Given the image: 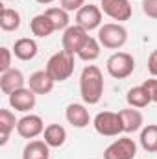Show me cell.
<instances>
[{
  "label": "cell",
  "mask_w": 157,
  "mask_h": 159,
  "mask_svg": "<svg viewBox=\"0 0 157 159\" xmlns=\"http://www.w3.org/2000/svg\"><path fill=\"white\" fill-rule=\"evenodd\" d=\"M79 94L87 106H94L104 94V74L96 65H87L79 76Z\"/></svg>",
  "instance_id": "6da1fadb"
},
{
  "label": "cell",
  "mask_w": 157,
  "mask_h": 159,
  "mask_svg": "<svg viewBox=\"0 0 157 159\" xmlns=\"http://www.w3.org/2000/svg\"><path fill=\"white\" fill-rule=\"evenodd\" d=\"M52 80L57 81H65L72 76L74 72V54L67 52V50H59L56 52L48 61H46V69H44Z\"/></svg>",
  "instance_id": "7a4b0ae2"
},
{
  "label": "cell",
  "mask_w": 157,
  "mask_h": 159,
  "mask_svg": "<svg viewBox=\"0 0 157 159\" xmlns=\"http://www.w3.org/2000/svg\"><path fill=\"white\" fill-rule=\"evenodd\" d=\"M98 41L104 48L118 50L128 43V30L120 22H107L102 24L98 30Z\"/></svg>",
  "instance_id": "3957f363"
},
{
  "label": "cell",
  "mask_w": 157,
  "mask_h": 159,
  "mask_svg": "<svg viewBox=\"0 0 157 159\" xmlns=\"http://www.w3.org/2000/svg\"><path fill=\"white\" fill-rule=\"evenodd\" d=\"M105 67H107L109 76H113V78H117V80H124L133 74V70H135V59L128 52H115L113 56H109Z\"/></svg>",
  "instance_id": "277c9868"
},
{
  "label": "cell",
  "mask_w": 157,
  "mask_h": 159,
  "mask_svg": "<svg viewBox=\"0 0 157 159\" xmlns=\"http://www.w3.org/2000/svg\"><path fill=\"white\" fill-rule=\"evenodd\" d=\"M92 126L104 137H117V135H120L124 131L120 113H113V111H102V113H98L94 117V120H92Z\"/></svg>",
  "instance_id": "5b68a950"
},
{
  "label": "cell",
  "mask_w": 157,
  "mask_h": 159,
  "mask_svg": "<svg viewBox=\"0 0 157 159\" xmlns=\"http://www.w3.org/2000/svg\"><path fill=\"white\" fill-rule=\"evenodd\" d=\"M135 156H137V144L129 137L117 139L104 152V159H135Z\"/></svg>",
  "instance_id": "8992f818"
},
{
  "label": "cell",
  "mask_w": 157,
  "mask_h": 159,
  "mask_svg": "<svg viewBox=\"0 0 157 159\" xmlns=\"http://www.w3.org/2000/svg\"><path fill=\"white\" fill-rule=\"evenodd\" d=\"M89 39V32L85 28H81L79 24H74V26H69L65 32H63V39H61V44H63V50L78 56V52L81 50V46L85 44V41Z\"/></svg>",
  "instance_id": "52a82bcc"
},
{
  "label": "cell",
  "mask_w": 157,
  "mask_h": 159,
  "mask_svg": "<svg viewBox=\"0 0 157 159\" xmlns=\"http://www.w3.org/2000/svg\"><path fill=\"white\" fill-rule=\"evenodd\" d=\"M102 7L94 6V4H85L79 11H76V24L81 28H85L87 32L92 30H100L102 26Z\"/></svg>",
  "instance_id": "ba28073f"
},
{
  "label": "cell",
  "mask_w": 157,
  "mask_h": 159,
  "mask_svg": "<svg viewBox=\"0 0 157 159\" xmlns=\"http://www.w3.org/2000/svg\"><path fill=\"white\" fill-rule=\"evenodd\" d=\"M100 7L107 17H111L113 20H118V22L129 20L133 15L129 0H102Z\"/></svg>",
  "instance_id": "9c48e42d"
},
{
  "label": "cell",
  "mask_w": 157,
  "mask_h": 159,
  "mask_svg": "<svg viewBox=\"0 0 157 159\" xmlns=\"http://www.w3.org/2000/svg\"><path fill=\"white\" fill-rule=\"evenodd\" d=\"M35 102H37V94L30 89V87H22V89H17L15 93L9 94V106L15 109V111H20V113H28L35 107Z\"/></svg>",
  "instance_id": "30bf717a"
},
{
  "label": "cell",
  "mask_w": 157,
  "mask_h": 159,
  "mask_svg": "<svg viewBox=\"0 0 157 159\" xmlns=\"http://www.w3.org/2000/svg\"><path fill=\"white\" fill-rule=\"evenodd\" d=\"M44 131V122L39 115H24L17 122V133L22 139H35Z\"/></svg>",
  "instance_id": "8fae6325"
},
{
  "label": "cell",
  "mask_w": 157,
  "mask_h": 159,
  "mask_svg": "<svg viewBox=\"0 0 157 159\" xmlns=\"http://www.w3.org/2000/svg\"><path fill=\"white\" fill-rule=\"evenodd\" d=\"M24 83H26L24 74H22L19 69H9V70H6V72L0 74V89H2V93L7 94V96H9L11 93H15L17 89H22Z\"/></svg>",
  "instance_id": "7c38bea8"
},
{
  "label": "cell",
  "mask_w": 157,
  "mask_h": 159,
  "mask_svg": "<svg viewBox=\"0 0 157 159\" xmlns=\"http://www.w3.org/2000/svg\"><path fill=\"white\" fill-rule=\"evenodd\" d=\"M39 52V46L35 39H30V37H20V39L15 41L13 44V56L20 61H30L37 56Z\"/></svg>",
  "instance_id": "4fadbf2b"
},
{
  "label": "cell",
  "mask_w": 157,
  "mask_h": 159,
  "mask_svg": "<svg viewBox=\"0 0 157 159\" xmlns=\"http://www.w3.org/2000/svg\"><path fill=\"white\" fill-rule=\"evenodd\" d=\"M54 83L56 81L52 80V76L46 70H37V72H34L30 76V80H28V87L35 94H48V93H52Z\"/></svg>",
  "instance_id": "5bb4252c"
},
{
  "label": "cell",
  "mask_w": 157,
  "mask_h": 159,
  "mask_svg": "<svg viewBox=\"0 0 157 159\" xmlns=\"http://www.w3.org/2000/svg\"><path fill=\"white\" fill-rule=\"evenodd\" d=\"M65 117L69 120V124H72L74 128H85L91 122L89 109L83 104H69L67 111H65Z\"/></svg>",
  "instance_id": "9a60e30c"
},
{
  "label": "cell",
  "mask_w": 157,
  "mask_h": 159,
  "mask_svg": "<svg viewBox=\"0 0 157 159\" xmlns=\"http://www.w3.org/2000/svg\"><path fill=\"white\" fill-rule=\"evenodd\" d=\"M120 119H122V128L126 133H133V131H139L142 129V124H144V119H142V113L135 107H129V109H120Z\"/></svg>",
  "instance_id": "2e32d148"
},
{
  "label": "cell",
  "mask_w": 157,
  "mask_h": 159,
  "mask_svg": "<svg viewBox=\"0 0 157 159\" xmlns=\"http://www.w3.org/2000/svg\"><path fill=\"white\" fill-rule=\"evenodd\" d=\"M43 141L50 146V148H59L65 144L67 141V129L61 124H48L43 131Z\"/></svg>",
  "instance_id": "e0dca14e"
},
{
  "label": "cell",
  "mask_w": 157,
  "mask_h": 159,
  "mask_svg": "<svg viewBox=\"0 0 157 159\" xmlns=\"http://www.w3.org/2000/svg\"><path fill=\"white\" fill-rule=\"evenodd\" d=\"M126 102L129 104V107H135V109H142L146 107L150 102H152V96L148 93V89L144 85H137V87H131L126 94Z\"/></svg>",
  "instance_id": "ac0fdd59"
},
{
  "label": "cell",
  "mask_w": 157,
  "mask_h": 159,
  "mask_svg": "<svg viewBox=\"0 0 157 159\" xmlns=\"http://www.w3.org/2000/svg\"><path fill=\"white\" fill-rule=\"evenodd\" d=\"M30 30H32V34H34L35 37H41V39H44V37H48V35H52V34L56 32V28H54L52 20L46 17V13L35 15V17L30 20Z\"/></svg>",
  "instance_id": "d6986e66"
},
{
  "label": "cell",
  "mask_w": 157,
  "mask_h": 159,
  "mask_svg": "<svg viewBox=\"0 0 157 159\" xmlns=\"http://www.w3.org/2000/svg\"><path fill=\"white\" fill-rule=\"evenodd\" d=\"M48 157H50V146L44 141H30L22 150V159H48Z\"/></svg>",
  "instance_id": "ffe728a7"
},
{
  "label": "cell",
  "mask_w": 157,
  "mask_h": 159,
  "mask_svg": "<svg viewBox=\"0 0 157 159\" xmlns=\"http://www.w3.org/2000/svg\"><path fill=\"white\" fill-rule=\"evenodd\" d=\"M17 122L19 120H15V115L9 109H0V144L2 146L9 141V135L17 128Z\"/></svg>",
  "instance_id": "44dd1931"
},
{
  "label": "cell",
  "mask_w": 157,
  "mask_h": 159,
  "mask_svg": "<svg viewBox=\"0 0 157 159\" xmlns=\"http://www.w3.org/2000/svg\"><path fill=\"white\" fill-rule=\"evenodd\" d=\"M20 13L11 7H2V17H0V28L4 32H17L20 28Z\"/></svg>",
  "instance_id": "7402d4cb"
},
{
  "label": "cell",
  "mask_w": 157,
  "mask_h": 159,
  "mask_svg": "<svg viewBox=\"0 0 157 159\" xmlns=\"http://www.w3.org/2000/svg\"><path fill=\"white\" fill-rule=\"evenodd\" d=\"M141 146L150 152V154H155L157 152V124H148L141 129Z\"/></svg>",
  "instance_id": "603a6c76"
},
{
  "label": "cell",
  "mask_w": 157,
  "mask_h": 159,
  "mask_svg": "<svg viewBox=\"0 0 157 159\" xmlns=\"http://www.w3.org/2000/svg\"><path fill=\"white\" fill-rule=\"evenodd\" d=\"M100 50H102L100 41L89 35V39L85 41V44L81 46V50L78 52V57L81 59V61L91 63V61H94V59H98V57H100Z\"/></svg>",
  "instance_id": "cb8c5ba5"
},
{
  "label": "cell",
  "mask_w": 157,
  "mask_h": 159,
  "mask_svg": "<svg viewBox=\"0 0 157 159\" xmlns=\"http://www.w3.org/2000/svg\"><path fill=\"white\" fill-rule=\"evenodd\" d=\"M44 13H46V17L52 20L56 32H59V30H67V28H69V22H70V19H69V11L63 9L61 6H59V7H48Z\"/></svg>",
  "instance_id": "d4e9b609"
},
{
  "label": "cell",
  "mask_w": 157,
  "mask_h": 159,
  "mask_svg": "<svg viewBox=\"0 0 157 159\" xmlns=\"http://www.w3.org/2000/svg\"><path fill=\"white\" fill-rule=\"evenodd\" d=\"M0 56H2V59H0V72H6V70L13 69V67H11L13 50H9L7 46H2V48H0Z\"/></svg>",
  "instance_id": "484cf974"
},
{
  "label": "cell",
  "mask_w": 157,
  "mask_h": 159,
  "mask_svg": "<svg viewBox=\"0 0 157 159\" xmlns=\"http://www.w3.org/2000/svg\"><path fill=\"white\" fill-rule=\"evenodd\" d=\"M142 11L146 17L157 20V0H142Z\"/></svg>",
  "instance_id": "4316f807"
},
{
  "label": "cell",
  "mask_w": 157,
  "mask_h": 159,
  "mask_svg": "<svg viewBox=\"0 0 157 159\" xmlns=\"http://www.w3.org/2000/svg\"><path fill=\"white\" fill-rule=\"evenodd\" d=\"M83 6H85V0H61V7L67 9L69 13L70 11H79Z\"/></svg>",
  "instance_id": "83f0119b"
},
{
  "label": "cell",
  "mask_w": 157,
  "mask_h": 159,
  "mask_svg": "<svg viewBox=\"0 0 157 159\" xmlns=\"http://www.w3.org/2000/svg\"><path fill=\"white\" fill-rule=\"evenodd\" d=\"M146 89H148V93H150V96H152V102H155L157 104V80H146L144 83H142Z\"/></svg>",
  "instance_id": "f1b7e54d"
},
{
  "label": "cell",
  "mask_w": 157,
  "mask_h": 159,
  "mask_svg": "<svg viewBox=\"0 0 157 159\" xmlns=\"http://www.w3.org/2000/svg\"><path fill=\"white\" fill-rule=\"evenodd\" d=\"M148 72L157 78V48L150 54V57H148Z\"/></svg>",
  "instance_id": "f546056e"
},
{
  "label": "cell",
  "mask_w": 157,
  "mask_h": 159,
  "mask_svg": "<svg viewBox=\"0 0 157 159\" xmlns=\"http://www.w3.org/2000/svg\"><path fill=\"white\" fill-rule=\"evenodd\" d=\"M35 2H37V4H52L54 0H35Z\"/></svg>",
  "instance_id": "4dcf8cb0"
},
{
  "label": "cell",
  "mask_w": 157,
  "mask_h": 159,
  "mask_svg": "<svg viewBox=\"0 0 157 159\" xmlns=\"http://www.w3.org/2000/svg\"><path fill=\"white\" fill-rule=\"evenodd\" d=\"M9 2H15V0H9Z\"/></svg>",
  "instance_id": "1f68e13d"
}]
</instances>
